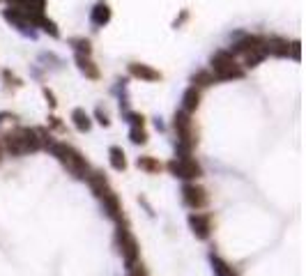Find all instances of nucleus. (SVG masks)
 <instances>
[{
	"instance_id": "nucleus-9",
	"label": "nucleus",
	"mask_w": 306,
	"mask_h": 276,
	"mask_svg": "<svg viewBox=\"0 0 306 276\" xmlns=\"http://www.w3.org/2000/svg\"><path fill=\"white\" fill-rule=\"evenodd\" d=\"M88 180H90V186H92V191L102 198V196H106L111 189H108V184H106V177H104L102 173H92V175H88Z\"/></svg>"
},
{
	"instance_id": "nucleus-8",
	"label": "nucleus",
	"mask_w": 306,
	"mask_h": 276,
	"mask_svg": "<svg viewBox=\"0 0 306 276\" xmlns=\"http://www.w3.org/2000/svg\"><path fill=\"white\" fill-rule=\"evenodd\" d=\"M102 200H104V210H106V214L111 216V219H120L122 205H120V200H118V196H115L113 191H108L106 196H102Z\"/></svg>"
},
{
	"instance_id": "nucleus-10",
	"label": "nucleus",
	"mask_w": 306,
	"mask_h": 276,
	"mask_svg": "<svg viewBox=\"0 0 306 276\" xmlns=\"http://www.w3.org/2000/svg\"><path fill=\"white\" fill-rule=\"evenodd\" d=\"M132 74L138 78H145V81H156L159 78V72H154V69L145 65H132Z\"/></svg>"
},
{
	"instance_id": "nucleus-23",
	"label": "nucleus",
	"mask_w": 306,
	"mask_h": 276,
	"mask_svg": "<svg viewBox=\"0 0 306 276\" xmlns=\"http://www.w3.org/2000/svg\"><path fill=\"white\" fill-rule=\"evenodd\" d=\"M44 95H46L48 104H51V106H55V97H53V92H51V90H44Z\"/></svg>"
},
{
	"instance_id": "nucleus-5",
	"label": "nucleus",
	"mask_w": 306,
	"mask_h": 276,
	"mask_svg": "<svg viewBox=\"0 0 306 276\" xmlns=\"http://www.w3.org/2000/svg\"><path fill=\"white\" fill-rule=\"evenodd\" d=\"M168 168L173 170V175H177V177H184V180H193V177H200V166L193 159H177V161H170Z\"/></svg>"
},
{
	"instance_id": "nucleus-14",
	"label": "nucleus",
	"mask_w": 306,
	"mask_h": 276,
	"mask_svg": "<svg viewBox=\"0 0 306 276\" xmlns=\"http://www.w3.org/2000/svg\"><path fill=\"white\" fill-rule=\"evenodd\" d=\"M198 99L200 97H198V90H196V88H189V90H186V95H184V111L186 113L198 106Z\"/></svg>"
},
{
	"instance_id": "nucleus-7",
	"label": "nucleus",
	"mask_w": 306,
	"mask_h": 276,
	"mask_svg": "<svg viewBox=\"0 0 306 276\" xmlns=\"http://www.w3.org/2000/svg\"><path fill=\"white\" fill-rule=\"evenodd\" d=\"M189 226H191L193 233L198 235L200 240L210 237V216L207 214H191L189 216Z\"/></svg>"
},
{
	"instance_id": "nucleus-22",
	"label": "nucleus",
	"mask_w": 306,
	"mask_h": 276,
	"mask_svg": "<svg viewBox=\"0 0 306 276\" xmlns=\"http://www.w3.org/2000/svg\"><path fill=\"white\" fill-rule=\"evenodd\" d=\"M129 276H148V272H145L141 265H134L132 272H129Z\"/></svg>"
},
{
	"instance_id": "nucleus-18",
	"label": "nucleus",
	"mask_w": 306,
	"mask_h": 276,
	"mask_svg": "<svg viewBox=\"0 0 306 276\" xmlns=\"http://www.w3.org/2000/svg\"><path fill=\"white\" fill-rule=\"evenodd\" d=\"M138 166L152 170V173H159V170H161V163L154 161V159H148V156H145V159H138Z\"/></svg>"
},
{
	"instance_id": "nucleus-20",
	"label": "nucleus",
	"mask_w": 306,
	"mask_h": 276,
	"mask_svg": "<svg viewBox=\"0 0 306 276\" xmlns=\"http://www.w3.org/2000/svg\"><path fill=\"white\" fill-rule=\"evenodd\" d=\"M132 140H134V143H145V140H148V134H145L143 129L134 127V129H132Z\"/></svg>"
},
{
	"instance_id": "nucleus-21",
	"label": "nucleus",
	"mask_w": 306,
	"mask_h": 276,
	"mask_svg": "<svg viewBox=\"0 0 306 276\" xmlns=\"http://www.w3.org/2000/svg\"><path fill=\"white\" fill-rule=\"evenodd\" d=\"M193 81H198L200 85H210V83H212V76H210V74H205V72H200L198 76L193 78Z\"/></svg>"
},
{
	"instance_id": "nucleus-16",
	"label": "nucleus",
	"mask_w": 306,
	"mask_h": 276,
	"mask_svg": "<svg viewBox=\"0 0 306 276\" xmlns=\"http://www.w3.org/2000/svg\"><path fill=\"white\" fill-rule=\"evenodd\" d=\"M92 18H95V23H106L108 18H111V12H108L106 5H99L95 9V14H92Z\"/></svg>"
},
{
	"instance_id": "nucleus-24",
	"label": "nucleus",
	"mask_w": 306,
	"mask_h": 276,
	"mask_svg": "<svg viewBox=\"0 0 306 276\" xmlns=\"http://www.w3.org/2000/svg\"><path fill=\"white\" fill-rule=\"evenodd\" d=\"M293 55H295V58H300V44H297V42L293 44Z\"/></svg>"
},
{
	"instance_id": "nucleus-4",
	"label": "nucleus",
	"mask_w": 306,
	"mask_h": 276,
	"mask_svg": "<svg viewBox=\"0 0 306 276\" xmlns=\"http://www.w3.org/2000/svg\"><path fill=\"white\" fill-rule=\"evenodd\" d=\"M118 244H120V251H122V256H125L127 265L134 267L136 260H138V242H136V237H134L127 228H118Z\"/></svg>"
},
{
	"instance_id": "nucleus-3",
	"label": "nucleus",
	"mask_w": 306,
	"mask_h": 276,
	"mask_svg": "<svg viewBox=\"0 0 306 276\" xmlns=\"http://www.w3.org/2000/svg\"><path fill=\"white\" fill-rule=\"evenodd\" d=\"M214 74L219 78H240L242 76V69L237 65H235V60H233V55L230 53H216L214 55Z\"/></svg>"
},
{
	"instance_id": "nucleus-15",
	"label": "nucleus",
	"mask_w": 306,
	"mask_h": 276,
	"mask_svg": "<svg viewBox=\"0 0 306 276\" xmlns=\"http://www.w3.org/2000/svg\"><path fill=\"white\" fill-rule=\"evenodd\" d=\"M212 267H214V274L216 276H233V270H230V267L223 263L221 258H216V256H212Z\"/></svg>"
},
{
	"instance_id": "nucleus-1",
	"label": "nucleus",
	"mask_w": 306,
	"mask_h": 276,
	"mask_svg": "<svg viewBox=\"0 0 306 276\" xmlns=\"http://www.w3.org/2000/svg\"><path fill=\"white\" fill-rule=\"evenodd\" d=\"M42 145V140L37 138L35 129H16V132L5 134V147L12 154H25V152H32Z\"/></svg>"
},
{
	"instance_id": "nucleus-2",
	"label": "nucleus",
	"mask_w": 306,
	"mask_h": 276,
	"mask_svg": "<svg viewBox=\"0 0 306 276\" xmlns=\"http://www.w3.org/2000/svg\"><path fill=\"white\" fill-rule=\"evenodd\" d=\"M53 154L65 163L67 168H72L78 177H85V173H88V163H85V159L78 154L74 147H69L67 143H58V145H53Z\"/></svg>"
},
{
	"instance_id": "nucleus-12",
	"label": "nucleus",
	"mask_w": 306,
	"mask_h": 276,
	"mask_svg": "<svg viewBox=\"0 0 306 276\" xmlns=\"http://www.w3.org/2000/svg\"><path fill=\"white\" fill-rule=\"evenodd\" d=\"M267 53H276V55H288V42H283V39H272L267 42Z\"/></svg>"
},
{
	"instance_id": "nucleus-11",
	"label": "nucleus",
	"mask_w": 306,
	"mask_h": 276,
	"mask_svg": "<svg viewBox=\"0 0 306 276\" xmlns=\"http://www.w3.org/2000/svg\"><path fill=\"white\" fill-rule=\"evenodd\" d=\"M111 166L115 170H125L127 168V159H125V152L120 147H111Z\"/></svg>"
},
{
	"instance_id": "nucleus-13",
	"label": "nucleus",
	"mask_w": 306,
	"mask_h": 276,
	"mask_svg": "<svg viewBox=\"0 0 306 276\" xmlns=\"http://www.w3.org/2000/svg\"><path fill=\"white\" fill-rule=\"evenodd\" d=\"M74 122H76V127L81 132H88V129H90V118H88V113H85L83 108H76V111H74Z\"/></svg>"
},
{
	"instance_id": "nucleus-19",
	"label": "nucleus",
	"mask_w": 306,
	"mask_h": 276,
	"mask_svg": "<svg viewBox=\"0 0 306 276\" xmlns=\"http://www.w3.org/2000/svg\"><path fill=\"white\" fill-rule=\"evenodd\" d=\"M25 2L30 5V9H25V16L30 18V21H32V18L37 21V18H39V14H37L35 9H32V0H25ZM35 2H37V9H44V0H35Z\"/></svg>"
},
{
	"instance_id": "nucleus-6",
	"label": "nucleus",
	"mask_w": 306,
	"mask_h": 276,
	"mask_svg": "<svg viewBox=\"0 0 306 276\" xmlns=\"http://www.w3.org/2000/svg\"><path fill=\"white\" fill-rule=\"evenodd\" d=\"M182 193H184V203L189 205V207H203V205L207 203L205 189H200V186H196V184H186Z\"/></svg>"
},
{
	"instance_id": "nucleus-17",
	"label": "nucleus",
	"mask_w": 306,
	"mask_h": 276,
	"mask_svg": "<svg viewBox=\"0 0 306 276\" xmlns=\"http://www.w3.org/2000/svg\"><path fill=\"white\" fill-rule=\"evenodd\" d=\"M76 60H78V65H81V69H83V72H88V76H90V78H97V76H99V72H97L95 67H92V62H90V60H85L83 55H78Z\"/></svg>"
}]
</instances>
